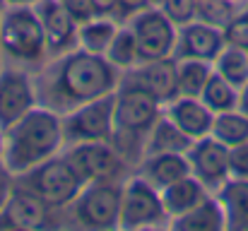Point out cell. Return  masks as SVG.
<instances>
[{
  "label": "cell",
  "instance_id": "6da1fadb",
  "mask_svg": "<svg viewBox=\"0 0 248 231\" xmlns=\"http://www.w3.org/2000/svg\"><path fill=\"white\" fill-rule=\"evenodd\" d=\"M121 70L113 68L106 56L73 48L68 53L48 58L36 73L34 87L41 106L65 116L92 99L113 94L121 84Z\"/></svg>",
  "mask_w": 248,
  "mask_h": 231
},
{
  "label": "cell",
  "instance_id": "7a4b0ae2",
  "mask_svg": "<svg viewBox=\"0 0 248 231\" xmlns=\"http://www.w3.org/2000/svg\"><path fill=\"white\" fill-rule=\"evenodd\" d=\"M63 147V118L39 104L2 130V166L12 176H19L61 154Z\"/></svg>",
  "mask_w": 248,
  "mask_h": 231
},
{
  "label": "cell",
  "instance_id": "3957f363",
  "mask_svg": "<svg viewBox=\"0 0 248 231\" xmlns=\"http://www.w3.org/2000/svg\"><path fill=\"white\" fill-rule=\"evenodd\" d=\"M164 113V106L147 92L118 84L113 99V138L111 145L135 171L145 154V140L152 125Z\"/></svg>",
  "mask_w": 248,
  "mask_h": 231
},
{
  "label": "cell",
  "instance_id": "277c9868",
  "mask_svg": "<svg viewBox=\"0 0 248 231\" xmlns=\"http://www.w3.org/2000/svg\"><path fill=\"white\" fill-rule=\"evenodd\" d=\"M0 44L7 65L36 73L48 58L44 24L34 5H5L0 15Z\"/></svg>",
  "mask_w": 248,
  "mask_h": 231
},
{
  "label": "cell",
  "instance_id": "5b68a950",
  "mask_svg": "<svg viewBox=\"0 0 248 231\" xmlns=\"http://www.w3.org/2000/svg\"><path fill=\"white\" fill-rule=\"evenodd\" d=\"M123 181L84 183L78 198L68 205V229H118Z\"/></svg>",
  "mask_w": 248,
  "mask_h": 231
},
{
  "label": "cell",
  "instance_id": "8992f818",
  "mask_svg": "<svg viewBox=\"0 0 248 231\" xmlns=\"http://www.w3.org/2000/svg\"><path fill=\"white\" fill-rule=\"evenodd\" d=\"M15 183L36 198H41L53 210H68V205L78 198L82 190V178L75 173V169L68 164L63 152L41 161L39 166L15 176Z\"/></svg>",
  "mask_w": 248,
  "mask_h": 231
},
{
  "label": "cell",
  "instance_id": "52a82bcc",
  "mask_svg": "<svg viewBox=\"0 0 248 231\" xmlns=\"http://www.w3.org/2000/svg\"><path fill=\"white\" fill-rule=\"evenodd\" d=\"M169 222L162 193L142 176L130 173L123 181L118 229H169Z\"/></svg>",
  "mask_w": 248,
  "mask_h": 231
},
{
  "label": "cell",
  "instance_id": "ba28073f",
  "mask_svg": "<svg viewBox=\"0 0 248 231\" xmlns=\"http://www.w3.org/2000/svg\"><path fill=\"white\" fill-rule=\"evenodd\" d=\"M63 156L82 178V183L99 181H125L133 173V166L116 152L111 142H75L65 145Z\"/></svg>",
  "mask_w": 248,
  "mask_h": 231
},
{
  "label": "cell",
  "instance_id": "9c48e42d",
  "mask_svg": "<svg viewBox=\"0 0 248 231\" xmlns=\"http://www.w3.org/2000/svg\"><path fill=\"white\" fill-rule=\"evenodd\" d=\"M113 94L92 99L82 106L68 111L63 118L65 145L75 142H111L113 138Z\"/></svg>",
  "mask_w": 248,
  "mask_h": 231
},
{
  "label": "cell",
  "instance_id": "30bf717a",
  "mask_svg": "<svg viewBox=\"0 0 248 231\" xmlns=\"http://www.w3.org/2000/svg\"><path fill=\"white\" fill-rule=\"evenodd\" d=\"M65 227V210H53L34 193L12 185V193L0 212V229H56Z\"/></svg>",
  "mask_w": 248,
  "mask_h": 231
},
{
  "label": "cell",
  "instance_id": "8fae6325",
  "mask_svg": "<svg viewBox=\"0 0 248 231\" xmlns=\"http://www.w3.org/2000/svg\"><path fill=\"white\" fill-rule=\"evenodd\" d=\"M125 24L135 34L138 51H140V63L142 61H159V58L173 56L178 27L162 12L159 5H150V7L140 10Z\"/></svg>",
  "mask_w": 248,
  "mask_h": 231
},
{
  "label": "cell",
  "instance_id": "7c38bea8",
  "mask_svg": "<svg viewBox=\"0 0 248 231\" xmlns=\"http://www.w3.org/2000/svg\"><path fill=\"white\" fill-rule=\"evenodd\" d=\"M34 106H39L34 73L5 63L0 70V130L17 123Z\"/></svg>",
  "mask_w": 248,
  "mask_h": 231
},
{
  "label": "cell",
  "instance_id": "4fadbf2b",
  "mask_svg": "<svg viewBox=\"0 0 248 231\" xmlns=\"http://www.w3.org/2000/svg\"><path fill=\"white\" fill-rule=\"evenodd\" d=\"M186 156H188L190 173L210 193H217L232 178V173H229V147L222 145L219 140H215L212 135L193 140Z\"/></svg>",
  "mask_w": 248,
  "mask_h": 231
},
{
  "label": "cell",
  "instance_id": "5bb4252c",
  "mask_svg": "<svg viewBox=\"0 0 248 231\" xmlns=\"http://www.w3.org/2000/svg\"><path fill=\"white\" fill-rule=\"evenodd\" d=\"M121 84L138 87V89L147 92L150 96H155L164 106L166 101L178 96V92H176V58L169 56V58H159V61H142L121 75Z\"/></svg>",
  "mask_w": 248,
  "mask_h": 231
},
{
  "label": "cell",
  "instance_id": "9a60e30c",
  "mask_svg": "<svg viewBox=\"0 0 248 231\" xmlns=\"http://www.w3.org/2000/svg\"><path fill=\"white\" fill-rule=\"evenodd\" d=\"M224 46H227V41H224V31L219 27L207 24L202 19H193V22L178 27L173 58H195V61L215 63Z\"/></svg>",
  "mask_w": 248,
  "mask_h": 231
},
{
  "label": "cell",
  "instance_id": "2e32d148",
  "mask_svg": "<svg viewBox=\"0 0 248 231\" xmlns=\"http://www.w3.org/2000/svg\"><path fill=\"white\" fill-rule=\"evenodd\" d=\"M34 10H36V15L44 24L51 58L78 48L80 24L73 19V15L63 7L61 0H39V2H34Z\"/></svg>",
  "mask_w": 248,
  "mask_h": 231
},
{
  "label": "cell",
  "instance_id": "e0dca14e",
  "mask_svg": "<svg viewBox=\"0 0 248 231\" xmlns=\"http://www.w3.org/2000/svg\"><path fill=\"white\" fill-rule=\"evenodd\" d=\"M164 116L171 123H176L190 140H200L212 133L215 113L200 101V96H173L164 104Z\"/></svg>",
  "mask_w": 248,
  "mask_h": 231
},
{
  "label": "cell",
  "instance_id": "ac0fdd59",
  "mask_svg": "<svg viewBox=\"0 0 248 231\" xmlns=\"http://www.w3.org/2000/svg\"><path fill=\"white\" fill-rule=\"evenodd\" d=\"M138 176H142L147 183H152L157 190H162L166 185H171L173 181L183 178L190 173L188 166V156L178 152H164V154H145L140 159V164L135 166Z\"/></svg>",
  "mask_w": 248,
  "mask_h": 231
},
{
  "label": "cell",
  "instance_id": "d6986e66",
  "mask_svg": "<svg viewBox=\"0 0 248 231\" xmlns=\"http://www.w3.org/2000/svg\"><path fill=\"white\" fill-rule=\"evenodd\" d=\"M169 229H181V231H219L227 229V217H224V207L217 198V193H207L193 210H188L186 215L171 219Z\"/></svg>",
  "mask_w": 248,
  "mask_h": 231
},
{
  "label": "cell",
  "instance_id": "ffe728a7",
  "mask_svg": "<svg viewBox=\"0 0 248 231\" xmlns=\"http://www.w3.org/2000/svg\"><path fill=\"white\" fill-rule=\"evenodd\" d=\"M159 193H162V202H164L169 219H176V217L186 215L188 210H193L210 190H207L193 173H188V176L173 181L171 185L162 188ZM169 224H171V222H169Z\"/></svg>",
  "mask_w": 248,
  "mask_h": 231
},
{
  "label": "cell",
  "instance_id": "44dd1931",
  "mask_svg": "<svg viewBox=\"0 0 248 231\" xmlns=\"http://www.w3.org/2000/svg\"><path fill=\"white\" fill-rule=\"evenodd\" d=\"M193 140L176 125L166 118L164 113L159 116V121L152 125V130L147 133V140H145V154H164V152H178L186 154L190 150ZM142 154V156H145Z\"/></svg>",
  "mask_w": 248,
  "mask_h": 231
},
{
  "label": "cell",
  "instance_id": "7402d4cb",
  "mask_svg": "<svg viewBox=\"0 0 248 231\" xmlns=\"http://www.w3.org/2000/svg\"><path fill=\"white\" fill-rule=\"evenodd\" d=\"M217 198L224 207L227 229H248V181L229 178L217 190Z\"/></svg>",
  "mask_w": 248,
  "mask_h": 231
},
{
  "label": "cell",
  "instance_id": "603a6c76",
  "mask_svg": "<svg viewBox=\"0 0 248 231\" xmlns=\"http://www.w3.org/2000/svg\"><path fill=\"white\" fill-rule=\"evenodd\" d=\"M121 22H116L113 17H92L80 24L78 29V46L89 51V53H96V56H106L116 31H118Z\"/></svg>",
  "mask_w": 248,
  "mask_h": 231
},
{
  "label": "cell",
  "instance_id": "cb8c5ba5",
  "mask_svg": "<svg viewBox=\"0 0 248 231\" xmlns=\"http://www.w3.org/2000/svg\"><path fill=\"white\" fill-rule=\"evenodd\" d=\"M215 65L195 58H176V92L178 96H200Z\"/></svg>",
  "mask_w": 248,
  "mask_h": 231
},
{
  "label": "cell",
  "instance_id": "d4e9b609",
  "mask_svg": "<svg viewBox=\"0 0 248 231\" xmlns=\"http://www.w3.org/2000/svg\"><path fill=\"white\" fill-rule=\"evenodd\" d=\"M239 92H241L239 87H234L229 79H224L219 73L212 70V75H210L202 94H200V101L212 113H224V111L239 108Z\"/></svg>",
  "mask_w": 248,
  "mask_h": 231
},
{
  "label": "cell",
  "instance_id": "484cf974",
  "mask_svg": "<svg viewBox=\"0 0 248 231\" xmlns=\"http://www.w3.org/2000/svg\"><path fill=\"white\" fill-rule=\"evenodd\" d=\"M210 135L215 140H219L222 145H227V147L248 142V116L241 113L239 108L224 111V113H215Z\"/></svg>",
  "mask_w": 248,
  "mask_h": 231
},
{
  "label": "cell",
  "instance_id": "4316f807",
  "mask_svg": "<svg viewBox=\"0 0 248 231\" xmlns=\"http://www.w3.org/2000/svg\"><path fill=\"white\" fill-rule=\"evenodd\" d=\"M106 61L113 68H118L121 73H125V70H130V68H135L140 63L138 41H135V34L130 31L128 24L118 27V31H116V36H113V41H111V46L106 51Z\"/></svg>",
  "mask_w": 248,
  "mask_h": 231
},
{
  "label": "cell",
  "instance_id": "83f0119b",
  "mask_svg": "<svg viewBox=\"0 0 248 231\" xmlns=\"http://www.w3.org/2000/svg\"><path fill=\"white\" fill-rule=\"evenodd\" d=\"M215 73L229 79L234 87H244L248 84V53L246 48H236V46H224L222 53L217 56V61L212 63Z\"/></svg>",
  "mask_w": 248,
  "mask_h": 231
},
{
  "label": "cell",
  "instance_id": "f1b7e54d",
  "mask_svg": "<svg viewBox=\"0 0 248 231\" xmlns=\"http://www.w3.org/2000/svg\"><path fill=\"white\" fill-rule=\"evenodd\" d=\"M241 7L244 5H236L232 0H198V17L195 19H202L207 24L224 29Z\"/></svg>",
  "mask_w": 248,
  "mask_h": 231
},
{
  "label": "cell",
  "instance_id": "f546056e",
  "mask_svg": "<svg viewBox=\"0 0 248 231\" xmlns=\"http://www.w3.org/2000/svg\"><path fill=\"white\" fill-rule=\"evenodd\" d=\"M159 7L176 27H183L198 17V0H162Z\"/></svg>",
  "mask_w": 248,
  "mask_h": 231
},
{
  "label": "cell",
  "instance_id": "4dcf8cb0",
  "mask_svg": "<svg viewBox=\"0 0 248 231\" xmlns=\"http://www.w3.org/2000/svg\"><path fill=\"white\" fill-rule=\"evenodd\" d=\"M222 31H224V41H227V46L248 48V12L246 10L241 7Z\"/></svg>",
  "mask_w": 248,
  "mask_h": 231
},
{
  "label": "cell",
  "instance_id": "1f68e13d",
  "mask_svg": "<svg viewBox=\"0 0 248 231\" xmlns=\"http://www.w3.org/2000/svg\"><path fill=\"white\" fill-rule=\"evenodd\" d=\"M229 173L232 178L248 181V142L229 147Z\"/></svg>",
  "mask_w": 248,
  "mask_h": 231
},
{
  "label": "cell",
  "instance_id": "d6a6232c",
  "mask_svg": "<svg viewBox=\"0 0 248 231\" xmlns=\"http://www.w3.org/2000/svg\"><path fill=\"white\" fill-rule=\"evenodd\" d=\"M61 2H63V7L73 15V19H75L78 24H82L87 19L96 17V12H94V7H92V0H61Z\"/></svg>",
  "mask_w": 248,
  "mask_h": 231
},
{
  "label": "cell",
  "instance_id": "836d02e7",
  "mask_svg": "<svg viewBox=\"0 0 248 231\" xmlns=\"http://www.w3.org/2000/svg\"><path fill=\"white\" fill-rule=\"evenodd\" d=\"M92 7L96 15L113 17L116 22H121V2L118 0H92Z\"/></svg>",
  "mask_w": 248,
  "mask_h": 231
},
{
  "label": "cell",
  "instance_id": "e575fe53",
  "mask_svg": "<svg viewBox=\"0 0 248 231\" xmlns=\"http://www.w3.org/2000/svg\"><path fill=\"white\" fill-rule=\"evenodd\" d=\"M118 2H121V24H125L133 15H138L140 10L152 5L150 0H118Z\"/></svg>",
  "mask_w": 248,
  "mask_h": 231
},
{
  "label": "cell",
  "instance_id": "d590c367",
  "mask_svg": "<svg viewBox=\"0 0 248 231\" xmlns=\"http://www.w3.org/2000/svg\"><path fill=\"white\" fill-rule=\"evenodd\" d=\"M12 185H15V176L5 166H0V212H2V207H5L10 193H12Z\"/></svg>",
  "mask_w": 248,
  "mask_h": 231
},
{
  "label": "cell",
  "instance_id": "8d00e7d4",
  "mask_svg": "<svg viewBox=\"0 0 248 231\" xmlns=\"http://www.w3.org/2000/svg\"><path fill=\"white\" fill-rule=\"evenodd\" d=\"M239 111L248 116V84H244L241 92H239Z\"/></svg>",
  "mask_w": 248,
  "mask_h": 231
},
{
  "label": "cell",
  "instance_id": "74e56055",
  "mask_svg": "<svg viewBox=\"0 0 248 231\" xmlns=\"http://www.w3.org/2000/svg\"><path fill=\"white\" fill-rule=\"evenodd\" d=\"M5 5H34V2H39V0H2Z\"/></svg>",
  "mask_w": 248,
  "mask_h": 231
},
{
  "label": "cell",
  "instance_id": "f35d334b",
  "mask_svg": "<svg viewBox=\"0 0 248 231\" xmlns=\"http://www.w3.org/2000/svg\"><path fill=\"white\" fill-rule=\"evenodd\" d=\"M2 7H5V2L0 0V15H2ZM5 68V56H2V44H0V70Z\"/></svg>",
  "mask_w": 248,
  "mask_h": 231
},
{
  "label": "cell",
  "instance_id": "ab89813d",
  "mask_svg": "<svg viewBox=\"0 0 248 231\" xmlns=\"http://www.w3.org/2000/svg\"><path fill=\"white\" fill-rule=\"evenodd\" d=\"M0 166H2V130H0Z\"/></svg>",
  "mask_w": 248,
  "mask_h": 231
},
{
  "label": "cell",
  "instance_id": "60d3db41",
  "mask_svg": "<svg viewBox=\"0 0 248 231\" xmlns=\"http://www.w3.org/2000/svg\"><path fill=\"white\" fill-rule=\"evenodd\" d=\"M232 2H236V5H244V2H246V0H232Z\"/></svg>",
  "mask_w": 248,
  "mask_h": 231
},
{
  "label": "cell",
  "instance_id": "b9f144b4",
  "mask_svg": "<svg viewBox=\"0 0 248 231\" xmlns=\"http://www.w3.org/2000/svg\"><path fill=\"white\" fill-rule=\"evenodd\" d=\"M150 2H152V5H159V2H162V0H150Z\"/></svg>",
  "mask_w": 248,
  "mask_h": 231
},
{
  "label": "cell",
  "instance_id": "7bdbcfd3",
  "mask_svg": "<svg viewBox=\"0 0 248 231\" xmlns=\"http://www.w3.org/2000/svg\"><path fill=\"white\" fill-rule=\"evenodd\" d=\"M244 10H246V12H248V0H246V2H244Z\"/></svg>",
  "mask_w": 248,
  "mask_h": 231
},
{
  "label": "cell",
  "instance_id": "ee69618b",
  "mask_svg": "<svg viewBox=\"0 0 248 231\" xmlns=\"http://www.w3.org/2000/svg\"><path fill=\"white\" fill-rule=\"evenodd\" d=\"M246 53H248V48H246Z\"/></svg>",
  "mask_w": 248,
  "mask_h": 231
}]
</instances>
